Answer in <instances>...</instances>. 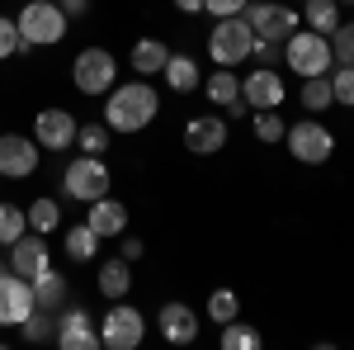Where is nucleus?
Listing matches in <instances>:
<instances>
[{
    "instance_id": "obj_31",
    "label": "nucleus",
    "mask_w": 354,
    "mask_h": 350,
    "mask_svg": "<svg viewBox=\"0 0 354 350\" xmlns=\"http://www.w3.org/2000/svg\"><path fill=\"white\" fill-rule=\"evenodd\" d=\"M109 142H113L109 123H81V128H76V147L90 152V157H104V152H109Z\"/></svg>"
},
{
    "instance_id": "obj_19",
    "label": "nucleus",
    "mask_w": 354,
    "mask_h": 350,
    "mask_svg": "<svg viewBox=\"0 0 354 350\" xmlns=\"http://www.w3.org/2000/svg\"><path fill=\"white\" fill-rule=\"evenodd\" d=\"M33 284V303L43 308V313H62L66 308V298H71V284H66V274H57V270H43L38 279H28Z\"/></svg>"
},
{
    "instance_id": "obj_28",
    "label": "nucleus",
    "mask_w": 354,
    "mask_h": 350,
    "mask_svg": "<svg viewBox=\"0 0 354 350\" xmlns=\"http://www.w3.org/2000/svg\"><path fill=\"white\" fill-rule=\"evenodd\" d=\"M302 109L307 114H326L335 100H330V76H302Z\"/></svg>"
},
{
    "instance_id": "obj_34",
    "label": "nucleus",
    "mask_w": 354,
    "mask_h": 350,
    "mask_svg": "<svg viewBox=\"0 0 354 350\" xmlns=\"http://www.w3.org/2000/svg\"><path fill=\"white\" fill-rule=\"evenodd\" d=\"M330 100L340 109H354V67H330Z\"/></svg>"
},
{
    "instance_id": "obj_37",
    "label": "nucleus",
    "mask_w": 354,
    "mask_h": 350,
    "mask_svg": "<svg viewBox=\"0 0 354 350\" xmlns=\"http://www.w3.org/2000/svg\"><path fill=\"white\" fill-rule=\"evenodd\" d=\"M245 5H250V0H203V15H213V19H232V15H245Z\"/></svg>"
},
{
    "instance_id": "obj_5",
    "label": "nucleus",
    "mask_w": 354,
    "mask_h": 350,
    "mask_svg": "<svg viewBox=\"0 0 354 350\" xmlns=\"http://www.w3.org/2000/svg\"><path fill=\"white\" fill-rule=\"evenodd\" d=\"M109 189H113V170L104 166V157L81 152L76 161L62 170V194L76 199V204H90V199H100V194H109Z\"/></svg>"
},
{
    "instance_id": "obj_29",
    "label": "nucleus",
    "mask_w": 354,
    "mask_h": 350,
    "mask_svg": "<svg viewBox=\"0 0 354 350\" xmlns=\"http://www.w3.org/2000/svg\"><path fill=\"white\" fill-rule=\"evenodd\" d=\"M24 232H28V213L19 204H0V251H10Z\"/></svg>"
},
{
    "instance_id": "obj_23",
    "label": "nucleus",
    "mask_w": 354,
    "mask_h": 350,
    "mask_svg": "<svg viewBox=\"0 0 354 350\" xmlns=\"http://www.w3.org/2000/svg\"><path fill=\"white\" fill-rule=\"evenodd\" d=\"M302 28L330 38L340 28V0H302Z\"/></svg>"
},
{
    "instance_id": "obj_12",
    "label": "nucleus",
    "mask_w": 354,
    "mask_h": 350,
    "mask_svg": "<svg viewBox=\"0 0 354 350\" xmlns=\"http://www.w3.org/2000/svg\"><path fill=\"white\" fill-rule=\"evenodd\" d=\"M33 308V284L15 270H0V326H19Z\"/></svg>"
},
{
    "instance_id": "obj_3",
    "label": "nucleus",
    "mask_w": 354,
    "mask_h": 350,
    "mask_svg": "<svg viewBox=\"0 0 354 350\" xmlns=\"http://www.w3.org/2000/svg\"><path fill=\"white\" fill-rule=\"evenodd\" d=\"M283 67L293 76H330L335 57H330V38L326 33H312V28H293L283 38Z\"/></svg>"
},
{
    "instance_id": "obj_44",
    "label": "nucleus",
    "mask_w": 354,
    "mask_h": 350,
    "mask_svg": "<svg viewBox=\"0 0 354 350\" xmlns=\"http://www.w3.org/2000/svg\"><path fill=\"white\" fill-rule=\"evenodd\" d=\"M340 5H354V0H340Z\"/></svg>"
},
{
    "instance_id": "obj_4",
    "label": "nucleus",
    "mask_w": 354,
    "mask_h": 350,
    "mask_svg": "<svg viewBox=\"0 0 354 350\" xmlns=\"http://www.w3.org/2000/svg\"><path fill=\"white\" fill-rule=\"evenodd\" d=\"M283 147H288V157L302 161V166H326L330 157H335V133H330L322 119H298V123H288Z\"/></svg>"
},
{
    "instance_id": "obj_8",
    "label": "nucleus",
    "mask_w": 354,
    "mask_h": 350,
    "mask_svg": "<svg viewBox=\"0 0 354 350\" xmlns=\"http://www.w3.org/2000/svg\"><path fill=\"white\" fill-rule=\"evenodd\" d=\"M100 341L109 350H137L147 341V313H137L128 298H113L104 322H100Z\"/></svg>"
},
{
    "instance_id": "obj_7",
    "label": "nucleus",
    "mask_w": 354,
    "mask_h": 350,
    "mask_svg": "<svg viewBox=\"0 0 354 350\" xmlns=\"http://www.w3.org/2000/svg\"><path fill=\"white\" fill-rule=\"evenodd\" d=\"M245 24L260 43H283L293 28H302V15L288 0H250L245 5Z\"/></svg>"
},
{
    "instance_id": "obj_25",
    "label": "nucleus",
    "mask_w": 354,
    "mask_h": 350,
    "mask_svg": "<svg viewBox=\"0 0 354 350\" xmlns=\"http://www.w3.org/2000/svg\"><path fill=\"white\" fill-rule=\"evenodd\" d=\"M24 213H28V232H43V237H53L57 227H62V204H57V199H33Z\"/></svg>"
},
{
    "instance_id": "obj_21",
    "label": "nucleus",
    "mask_w": 354,
    "mask_h": 350,
    "mask_svg": "<svg viewBox=\"0 0 354 350\" xmlns=\"http://www.w3.org/2000/svg\"><path fill=\"white\" fill-rule=\"evenodd\" d=\"M165 62H170V43H161V38H137L133 43V71L147 81V76H161Z\"/></svg>"
},
{
    "instance_id": "obj_10",
    "label": "nucleus",
    "mask_w": 354,
    "mask_h": 350,
    "mask_svg": "<svg viewBox=\"0 0 354 350\" xmlns=\"http://www.w3.org/2000/svg\"><path fill=\"white\" fill-rule=\"evenodd\" d=\"M53 341H57L62 350H100V346H104V341H100V326H95V317L85 313L81 303H76V308L66 303V308L57 313V336H53Z\"/></svg>"
},
{
    "instance_id": "obj_18",
    "label": "nucleus",
    "mask_w": 354,
    "mask_h": 350,
    "mask_svg": "<svg viewBox=\"0 0 354 350\" xmlns=\"http://www.w3.org/2000/svg\"><path fill=\"white\" fill-rule=\"evenodd\" d=\"M156 326H161V336L170 341V346H194V341H198V313H194L189 303H180V298L161 303Z\"/></svg>"
},
{
    "instance_id": "obj_22",
    "label": "nucleus",
    "mask_w": 354,
    "mask_h": 350,
    "mask_svg": "<svg viewBox=\"0 0 354 350\" xmlns=\"http://www.w3.org/2000/svg\"><path fill=\"white\" fill-rule=\"evenodd\" d=\"M165 85L170 90H180V95H189V90H198L203 85V76H198V62H194L189 53H170V62H165Z\"/></svg>"
},
{
    "instance_id": "obj_42",
    "label": "nucleus",
    "mask_w": 354,
    "mask_h": 350,
    "mask_svg": "<svg viewBox=\"0 0 354 350\" xmlns=\"http://www.w3.org/2000/svg\"><path fill=\"white\" fill-rule=\"evenodd\" d=\"M180 15H203V0H170Z\"/></svg>"
},
{
    "instance_id": "obj_32",
    "label": "nucleus",
    "mask_w": 354,
    "mask_h": 350,
    "mask_svg": "<svg viewBox=\"0 0 354 350\" xmlns=\"http://www.w3.org/2000/svg\"><path fill=\"white\" fill-rule=\"evenodd\" d=\"M250 128H255V142H265V147L270 142H283V133H288V123L279 119V109H255V123Z\"/></svg>"
},
{
    "instance_id": "obj_38",
    "label": "nucleus",
    "mask_w": 354,
    "mask_h": 350,
    "mask_svg": "<svg viewBox=\"0 0 354 350\" xmlns=\"http://www.w3.org/2000/svg\"><path fill=\"white\" fill-rule=\"evenodd\" d=\"M250 62H255V67H274V62H283V43H260V38H255Z\"/></svg>"
},
{
    "instance_id": "obj_14",
    "label": "nucleus",
    "mask_w": 354,
    "mask_h": 350,
    "mask_svg": "<svg viewBox=\"0 0 354 350\" xmlns=\"http://www.w3.org/2000/svg\"><path fill=\"white\" fill-rule=\"evenodd\" d=\"M10 270L15 274H24V279H38L43 270H53V246H48V237L43 232H24L19 242L10 246Z\"/></svg>"
},
{
    "instance_id": "obj_13",
    "label": "nucleus",
    "mask_w": 354,
    "mask_h": 350,
    "mask_svg": "<svg viewBox=\"0 0 354 350\" xmlns=\"http://www.w3.org/2000/svg\"><path fill=\"white\" fill-rule=\"evenodd\" d=\"M38 170V142L24 133H0V175L5 180H28Z\"/></svg>"
},
{
    "instance_id": "obj_43",
    "label": "nucleus",
    "mask_w": 354,
    "mask_h": 350,
    "mask_svg": "<svg viewBox=\"0 0 354 350\" xmlns=\"http://www.w3.org/2000/svg\"><path fill=\"white\" fill-rule=\"evenodd\" d=\"M0 270H10V261H0Z\"/></svg>"
},
{
    "instance_id": "obj_1",
    "label": "nucleus",
    "mask_w": 354,
    "mask_h": 350,
    "mask_svg": "<svg viewBox=\"0 0 354 350\" xmlns=\"http://www.w3.org/2000/svg\"><path fill=\"white\" fill-rule=\"evenodd\" d=\"M156 114H161V95L147 81L113 85L109 95H104V123H109V133H142V128H151Z\"/></svg>"
},
{
    "instance_id": "obj_15",
    "label": "nucleus",
    "mask_w": 354,
    "mask_h": 350,
    "mask_svg": "<svg viewBox=\"0 0 354 350\" xmlns=\"http://www.w3.org/2000/svg\"><path fill=\"white\" fill-rule=\"evenodd\" d=\"M85 222H90V232L100 242H118L128 232V204H118L113 194H100V199L85 204Z\"/></svg>"
},
{
    "instance_id": "obj_16",
    "label": "nucleus",
    "mask_w": 354,
    "mask_h": 350,
    "mask_svg": "<svg viewBox=\"0 0 354 350\" xmlns=\"http://www.w3.org/2000/svg\"><path fill=\"white\" fill-rule=\"evenodd\" d=\"M227 119L222 114H198L185 123V147H189L194 157H218L222 147H227Z\"/></svg>"
},
{
    "instance_id": "obj_17",
    "label": "nucleus",
    "mask_w": 354,
    "mask_h": 350,
    "mask_svg": "<svg viewBox=\"0 0 354 350\" xmlns=\"http://www.w3.org/2000/svg\"><path fill=\"white\" fill-rule=\"evenodd\" d=\"M283 95H288V85H283V76H279L274 67H255L241 81V100L250 105V114H255V109H279Z\"/></svg>"
},
{
    "instance_id": "obj_26",
    "label": "nucleus",
    "mask_w": 354,
    "mask_h": 350,
    "mask_svg": "<svg viewBox=\"0 0 354 350\" xmlns=\"http://www.w3.org/2000/svg\"><path fill=\"white\" fill-rule=\"evenodd\" d=\"M218 341H222V350H260V341H265V336H260L250 322L232 317V322H222V336H218Z\"/></svg>"
},
{
    "instance_id": "obj_9",
    "label": "nucleus",
    "mask_w": 354,
    "mask_h": 350,
    "mask_svg": "<svg viewBox=\"0 0 354 350\" xmlns=\"http://www.w3.org/2000/svg\"><path fill=\"white\" fill-rule=\"evenodd\" d=\"M71 85L81 95H109L118 85V62H113L109 48H81L71 62Z\"/></svg>"
},
{
    "instance_id": "obj_6",
    "label": "nucleus",
    "mask_w": 354,
    "mask_h": 350,
    "mask_svg": "<svg viewBox=\"0 0 354 350\" xmlns=\"http://www.w3.org/2000/svg\"><path fill=\"white\" fill-rule=\"evenodd\" d=\"M250 48H255V33L245 24V15H232V19H218V24L208 28V57L218 62V67H241L250 62Z\"/></svg>"
},
{
    "instance_id": "obj_39",
    "label": "nucleus",
    "mask_w": 354,
    "mask_h": 350,
    "mask_svg": "<svg viewBox=\"0 0 354 350\" xmlns=\"http://www.w3.org/2000/svg\"><path fill=\"white\" fill-rule=\"evenodd\" d=\"M62 10H66V19H85L90 10H95V0H57Z\"/></svg>"
},
{
    "instance_id": "obj_36",
    "label": "nucleus",
    "mask_w": 354,
    "mask_h": 350,
    "mask_svg": "<svg viewBox=\"0 0 354 350\" xmlns=\"http://www.w3.org/2000/svg\"><path fill=\"white\" fill-rule=\"evenodd\" d=\"M24 53V38H19V24L10 19V15H0V62H10V57Z\"/></svg>"
},
{
    "instance_id": "obj_24",
    "label": "nucleus",
    "mask_w": 354,
    "mask_h": 350,
    "mask_svg": "<svg viewBox=\"0 0 354 350\" xmlns=\"http://www.w3.org/2000/svg\"><path fill=\"white\" fill-rule=\"evenodd\" d=\"M198 90H203V95H208V100H213L218 109H227L232 100H236V95H241V76H236L232 67H218V71H213L208 81L198 85Z\"/></svg>"
},
{
    "instance_id": "obj_11",
    "label": "nucleus",
    "mask_w": 354,
    "mask_h": 350,
    "mask_svg": "<svg viewBox=\"0 0 354 350\" xmlns=\"http://www.w3.org/2000/svg\"><path fill=\"white\" fill-rule=\"evenodd\" d=\"M76 128H81V123L57 105L33 114V142H38L43 152H71V147H76Z\"/></svg>"
},
{
    "instance_id": "obj_45",
    "label": "nucleus",
    "mask_w": 354,
    "mask_h": 350,
    "mask_svg": "<svg viewBox=\"0 0 354 350\" xmlns=\"http://www.w3.org/2000/svg\"><path fill=\"white\" fill-rule=\"evenodd\" d=\"M298 5H302V0H298Z\"/></svg>"
},
{
    "instance_id": "obj_40",
    "label": "nucleus",
    "mask_w": 354,
    "mask_h": 350,
    "mask_svg": "<svg viewBox=\"0 0 354 350\" xmlns=\"http://www.w3.org/2000/svg\"><path fill=\"white\" fill-rule=\"evenodd\" d=\"M118 242H123V246H118V256H123V261H142V251H147V246L137 242V237H128V232H123Z\"/></svg>"
},
{
    "instance_id": "obj_41",
    "label": "nucleus",
    "mask_w": 354,
    "mask_h": 350,
    "mask_svg": "<svg viewBox=\"0 0 354 350\" xmlns=\"http://www.w3.org/2000/svg\"><path fill=\"white\" fill-rule=\"evenodd\" d=\"M245 114H250V105H245L241 95H236V100H232V105H227V123H232V119H245Z\"/></svg>"
},
{
    "instance_id": "obj_20",
    "label": "nucleus",
    "mask_w": 354,
    "mask_h": 350,
    "mask_svg": "<svg viewBox=\"0 0 354 350\" xmlns=\"http://www.w3.org/2000/svg\"><path fill=\"white\" fill-rule=\"evenodd\" d=\"M95 289L109 298H128V289H133V261H123V256H113V261H104L100 265V274H95Z\"/></svg>"
},
{
    "instance_id": "obj_33",
    "label": "nucleus",
    "mask_w": 354,
    "mask_h": 350,
    "mask_svg": "<svg viewBox=\"0 0 354 350\" xmlns=\"http://www.w3.org/2000/svg\"><path fill=\"white\" fill-rule=\"evenodd\" d=\"M208 317H213V322H232V317H241V298L232 294V289H213V294H208Z\"/></svg>"
},
{
    "instance_id": "obj_27",
    "label": "nucleus",
    "mask_w": 354,
    "mask_h": 350,
    "mask_svg": "<svg viewBox=\"0 0 354 350\" xmlns=\"http://www.w3.org/2000/svg\"><path fill=\"white\" fill-rule=\"evenodd\" d=\"M19 336H24L28 346H43V341H53V336H57V313H43V308H33L24 322H19Z\"/></svg>"
},
{
    "instance_id": "obj_2",
    "label": "nucleus",
    "mask_w": 354,
    "mask_h": 350,
    "mask_svg": "<svg viewBox=\"0 0 354 350\" xmlns=\"http://www.w3.org/2000/svg\"><path fill=\"white\" fill-rule=\"evenodd\" d=\"M15 24H19V38H24V48H53L66 38V10L57 5V0H28L24 10L15 15Z\"/></svg>"
},
{
    "instance_id": "obj_35",
    "label": "nucleus",
    "mask_w": 354,
    "mask_h": 350,
    "mask_svg": "<svg viewBox=\"0 0 354 350\" xmlns=\"http://www.w3.org/2000/svg\"><path fill=\"white\" fill-rule=\"evenodd\" d=\"M330 57H335V67H354V19L330 33Z\"/></svg>"
},
{
    "instance_id": "obj_30",
    "label": "nucleus",
    "mask_w": 354,
    "mask_h": 350,
    "mask_svg": "<svg viewBox=\"0 0 354 350\" xmlns=\"http://www.w3.org/2000/svg\"><path fill=\"white\" fill-rule=\"evenodd\" d=\"M66 256H71L76 265L100 256V237L90 232V222H81V227H66Z\"/></svg>"
}]
</instances>
